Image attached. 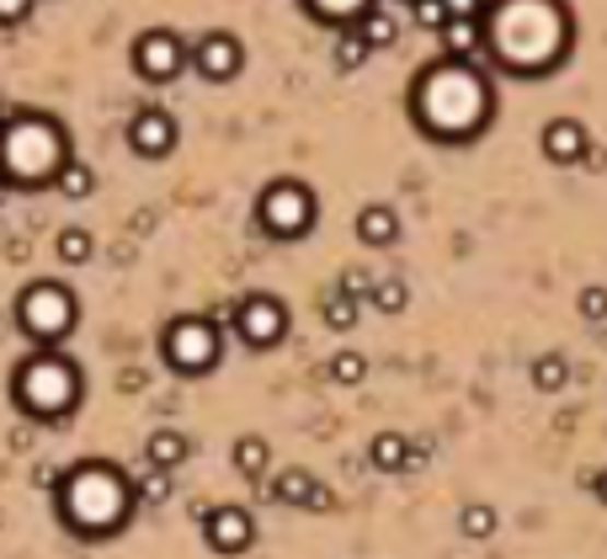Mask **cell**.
I'll return each instance as SVG.
<instances>
[{
  "instance_id": "6da1fadb",
  "label": "cell",
  "mask_w": 607,
  "mask_h": 559,
  "mask_svg": "<svg viewBox=\"0 0 607 559\" xmlns=\"http://www.w3.org/2000/svg\"><path fill=\"white\" fill-rule=\"evenodd\" d=\"M575 22L565 0H490L486 54L512 75H549L570 54Z\"/></svg>"
},
{
  "instance_id": "7a4b0ae2",
  "label": "cell",
  "mask_w": 607,
  "mask_h": 559,
  "mask_svg": "<svg viewBox=\"0 0 607 559\" xmlns=\"http://www.w3.org/2000/svg\"><path fill=\"white\" fill-rule=\"evenodd\" d=\"M410 118L437 144H469L490 123V85L464 59H437L410 85Z\"/></svg>"
},
{
  "instance_id": "3957f363",
  "label": "cell",
  "mask_w": 607,
  "mask_h": 559,
  "mask_svg": "<svg viewBox=\"0 0 607 559\" xmlns=\"http://www.w3.org/2000/svg\"><path fill=\"white\" fill-rule=\"evenodd\" d=\"M133 506H139L133 479L122 475L118 464H107V458H81L54 485V512L65 522V533L85 538V544L118 538L122 527L133 522Z\"/></svg>"
},
{
  "instance_id": "277c9868",
  "label": "cell",
  "mask_w": 607,
  "mask_h": 559,
  "mask_svg": "<svg viewBox=\"0 0 607 559\" xmlns=\"http://www.w3.org/2000/svg\"><path fill=\"white\" fill-rule=\"evenodd\" d=\"M81 399H85V373L65 347H33V358H22L16 373H11V405L38 427L70 421L81 410Z\"/></svg>"
},
{
  "instance_id": "5b68a950",
  "label": "cell",
  "mask_w": 607,
  "mask_h": 559,
  "mask_svg": "<svg viewBox=\"0 0 607 559\" xmlns=\"http://www.w3.org/2000/svg\"><path fill=\"white\" fill-rule=\"evenodd\" d=\"M70 160V133L48 113H11L0 123V176L11 187H54Z\"/></svg>"
},
{
  "instance_id": "8992f818",
  "label": "cell",
  "mask_w": 607,
  "mask_h": 559,
  "mask_svg": "<svg viewBox=\"0 0 607 559\" xmlns=\"http://www.w3.org/2000/svg\"><path fill=\"white\" fill-rule=\"evenodd\" d=\"M81 325V299L59 278H33L16 293V330L33 347H65Z\"/></svg>"
},
{
  "instance_id": "52a82bcc",
  "label": "cell",
  "mask_w": 607,
  "mask_h": 559,
  "mask_svg": "<svg viewBox=\"0 0 607 559\" xmlns=\"http://www.w3.org/2000/svg\"><path fill=\"white\" fill-rule=\"evenodd\" d=\"M161 358L182 379H202L224 358V330L213 315H176L161 325Z\"/></svg>"
},
{
  "instance_id": "ba28073f",
  "label": "cell",
  "mask_w": 607,
  "mask_h": 559,
  "mask_svg": "<svg viewBox=\"0 0 607 559\" xmlns=\"http://www.w3.org/2000/svg\"><path fill=\"white\" fill-rule=\"evenodd\" d=\"M320 219V202H315V187L299 182V176H278L256 193V230L267 240H304Z\"/></svg>"
},
{
  "instance_id": "9c48e42d",
  "label": "cell",
  "mask_w": 607,
  "mask_h": 559,
  "mask_svg": "<svg viewBox=\"0 0 607 559\" xmlns=\"http://www.w3.org/2000/svg\"><path fill=\"white\" fill-rule=\"evenodd\" d=\"M230 330L250 352H272L288 336V304L278 293H245V299L230 304Z\"/></svg>"
},
{
  "instance_id": "30bf717a",
  "label": "cell",
  "mask_w": 607,
  "mask_h": 559,
  "mask_svg": "<svg viewBox=\"0 0 607 559\" xmlns=\"http://www.w3.org/2000/svg\"><path fill=\"white\" fill-rule=\"evenodd\" d=\"M187 65H192V48L176 38L171 27H150V33L133 38V75L150 80V85H171Z\"/></svg>"
},
{
  "instance_id": "8fae6325",
  "label": "cell",
  "mask_w": 607,
  "mask_h": 559,
  "mask_svg": "<svg viewBox=\"0 0 607 559\" xmlns=\"http://www.w3.org/2000/svg\"><path fill=\"white\" fill-rule=\"evenodd\" d=\"M202 538H208V549L224 559L245 555L250 544H256V517L245 512V506H208V517H202Z\"/></svg>"
},
{
  "instance_id": "7c38bea8",
  "label": "cell",
  "mask_w": 607,
  "mask_h": 559,
  "mask_svg": "<svg viewBox=\"0 0 607 559\" xmlns=\"http://www.w3.org/2000/svg\"><path fill=\"white\" fill-rule=\"evenodd\" d=\"M192 70H198L202 80H213V85H224V80H235L245 70V43L235 38V33H202L198 43H192Z\"/></svg>"
},
{
  "instance_id": "4fadbf2b",
  "label": "cell",
  "mask_w": 607,
  "mask_h": 559,
  "mask_svg": "<svg viewBox=\"0 0 607 559\" xmlns=\"http://www.w3.org/2000/svg\"><path fill=\"white\" fill-rule=\"evenodd\" d=\"M128 150L139 160H165L176 150V118L165 107H139L128 118Z\"/></svg>"
},
{
  "instance_id": "5bb4252c",
  "label": "cell",
  "mask_w": 607,
  "mask_h": 559,
  "mask_svg": "<svg viewBox=\"0 0 607 559\" xmlns=\"http://www.w3.org/2000/svg\"><path fill=\"white\" fill-rule=\"evenodd\" d=\"M538 144H544V160H555V165H575V160H586V150H592L586 128L575 118H549Z\"/></svg>"
},
{
  "instance_id": "9a60e30c",
  "label": "cell",
  "mask_w": 607,
  "mask_h": 559,
  "mask_svg": "<svg viewBox=\"0 0 607 559\" xmlns=\"http://www.w3.org/2000/svg\"><path fill=\"white\" fill-rule=\"evenodd\" d=\"M352 230H358V240H363V245H373V251H389V245L400 240V213H395L389 202H363V208H358V219H352Z\"/></svg>"
},
{
  "instance_id": "2e32d148",
  "label": "cell",
  "mask_w": 607,
  "mask_h": 559,
  "mask_svg": "<svg viewBox=\"0 0 607 559\" xmlns=\"http://www.w3.org/2000/svg\"><path fill=\"white\" fill-rule=\"evenodd\" d=\"M437 38H443V59L475 65V54H486V16H480V22H475V16H453Z\"/></svg>"
},
{
  "instance_id": "e0dca14e",
  "label": "cell",
  "mask_w": 607,
  "mask_h": 559,
  "mask_svg": "<svg viewBox=\"0 0 607 559\" xmlns=\"http://www.w3.org/2000/svg\"><path fill=\"white\" fill-rule=\"evenodd\" d=\"M230 458H235V475L250 479V485H267V479H272V442H267V438H256V432L235 438Z\"/></svg>"
},
{
  "instance_id": "ac0fdd59",
  "label": "cell",
  "mask_w": 607,
  "mask_h": 559,
  "mask_svg": "<svg viewBox=\"0 0 607 559\" xmlns=\"http://www.w3.org/2000/svg\"><path fill=\"white\" fill-rule=\"evenodd\" d=\"M187 453H192V442H187V432H176V427H161V432H150V442H144V464H150V469H165V475H176V469L187 464Z\"/></svg>"
},
{
  "instance_id": "d6986e66",
  "label": "cell",
  "mask_w": 607,
  "mask_h": 559,
  "mask_svg": "<svg viewBox=\"0 0 607 559\" xmlns=\"http://www.w3.org/2000/svg\"><path fill=\"white\" fill-rule=\"evenodd\" d=\"M315 485H320V479L310 475V469H278V475L267 479V501H278V506H304V512H310Z\"/></svg>"
},
{
  "instance_id": "ffe728a7",
  "label": "cell",
  "mask_w": 607,
  "mask_h": 559,
  "mask_svg": "<svg viewBox=\"0 0 607 559\" xmlns=\"http://www.w3.org/2000/svg\"><path fill=\"white\" fill-rule=\"evenodd\" d=\"M367 464H373L378 475H400V469H410V438H400V432H378V438L367 442Z\"/></svg>"
},
{
  "instance_id": "44dd1931",
  "label": "cell",
  "mask_w": 607,
  "mask_h": 559,
  "mask_svg": "<svg viewBox=\"0 0 607 559\" xmlns=\"http://www.w3.org/2000/svg\"><path fill=\"white\" fill-rule=\"evenodd\" d=\"M367 5H378V0H304V11H310L315 22H325V27H336V33L352 27Z\"/></svg>"
},
{
  "instance_id": "7402d4cb",
  "label": "cell",
  "mask_w": 607,
  "mask_h": 559,
  "mask_svg": "<svg viewBox=\"0 0 607 559\" xmlns=\"http://www.w3.org/2000/svg\"><path fill=\"white\" fill-rule=\"evenodd\" d=\"M54 193H59V198H70V202H85L91 193H96V171H91L85 160L70 155V160H65V171L54 176Z\"/></svg>"
},
{
  "instance_id": "603a6c76",
  "label": "cell",
  "mask_w": 607,
  "mask_h": 559,
  "mask_svg": "<svg viewBox=\"0 0 607 559\" xmlns=\"http://www.w3.org/2000/svg\"><path fill=\"white\" fill-rule=\"evenodd\" d=\"M352 27L363 33V43H367V48H389V43L400 38V27H395V16H389L384 5H367V11L358 16V22H352Z\"/></svg>"
},
{
  "instance_id": "cb8c5ba5",
  "label": "cell",
  "mask_w": 607,
  "mask_h": 559,
  "mask_svg": "<svg viewBox=\"0 0 607 559\" xmlns=\"http://www.w3.org/2000/svg\"><path fill=\"white\" fill-rule=\"evenodd\" d=\"M533 389H544V395H560L570 384V358H560V352H544V358H533Z\"/></svg>"
},
{
  "instance_id": "d4e9b609",
  "label": "cell",
  "mask_w": 607,
  "mask_h": 559,
  "mask_svg": "<svg viewBox=\"0 0 607 559\" xmlns=\"http://www.w3.org/2000/svg\"><path fill=\"white\" fill-rule=\"evenodd\" d=\"M320 315L330 330H352L358 325V315H363V299H352V293H341V288H330L320 304Z\"/></svg>"
},
{
  "instance_id": "484cf974",
  "label": "cell",
  "mask_w": 607,
  "mask_h": 559,
  "mask_svg": "<svg viewBox=\"0 0 607 559\" xmlns=\"http://www.w3.org/2000/svg\"><path fill=\"white\" fill-rule=\"evenodd\" d=\"M367 54H373V48L363 43V33H358V27H341V33H336V70H341V75L363 70Z\"/></svg>"
},
{
  "instance_id": "4316f807",
  "label": "cell",
  "mask_w": 607,
  "mask_h": 559,
  "mask_svg": "<svg viewBox=\"0 0 607 559\" xmlns=\"http://www.w3.org/2000/svg\"><path fill=\"white\" fill-rule=\"evenodd\" d=\"M458 533H464L469 544H486L490 533H495V506H486V501H469V506L458 512Z\"/></svg>"
},
{
  "instance_id": "83f0119b",
  "label": "cell",
  "mask_w": 607,
  "mask_h": 559,
  "mask_svg": "<svg viewBox=\"0 0 607 559\" xmlns=\"http://www.w3.org/2000/svg\"><path fill=\"white\" fill-rule=\"evenodd\" d=\"M54 251H59V261L65 267H81V261H91V251H96V240H91V230H59V240H54Z\"/></svg>"
},
{
  "instance_id": "f1b7e54d",
  "label": "cell",
  "mask_w": 607,
  "mask_h": 559,
  "mask_svg": "<svg viewBox=\"0 0 607 559\" xmlns=\"http://www.w3.org/2000/svg\"><path fill=\"white\" fill-rule=\"evenodd\" d=\"M367 304L378 310V315H400L405 304H410V288L400 278H378L373 282V293H367Z\"/></svg>"
},
{
  "instance_id": "f546056e",
  "label": "cell",
  "mask_w": 607,
  "mask_h": 559,
  "mask_svg": "<svg viewBox=\"0 0 607 559\" xmlns=\"http://www.w3.org/2000/svg\"><path fill=\"white\" fill-rule=\"evenodd\" d=\"M325 373H330L336 384H347V389H352V384H363V379H367V358H363V352H336Z\"/></svg>"
},
{
  "instance_id": "4dcf8cb0",
  "label": "cell",
  "mask_w": 607,
  "mask_h": 559,
  "mask_svg": "<svg viewBox=\"0 0 607 559\" xmlns=\"http://www.w3.org/2000/svg\"><path fill=\"white\" fill-rule=\"evenodd\" d=\"M133 490H139V501H144V506H161V501H171V490H176V485H171L165 469H150L144 479H133Z\"/></svg>"
},
{
  "instance_id": "1f68e13d",
  "label": "cell",
  "mask_w": 607,
  "mask_h": 559,
  "mask_svg": "<svg viewBox=\"0 0 607 559\" xmlns=\"http://www.w3.org/2000/svg\"><path fill=\"white\" fill-rule=\"evenodd\" d=\"M410 16H416V27H427V33H443V27H447V5H443V0H410Z\"/></svg>"
},
{
  "instance_id": "d6a6232c",
  "label": "cell",
  "mask_w": 607,
  "mask_h": 559,
  "mask_svg": "<svg viewBox=\"0 0 607 559\" xmlns=\"http://www.w3.org/2000/svg\"><path fill=\"white\" fill-rule=\"evenodd\" d=\"M575 310L586 319H607V288L603 282H592V288H581V299H575Z\"/></svg>"
},
{
  "instance_id": "836d02e7",
  "label": "cell",
  "mask_w": 607,
  "mask_h": 559,
  "mask_svg": "<svg viewBox=\"0 0 607 559\" xmlns=\"http://www.w3.org/2000/svg\"><path fill=\"white\" fill-rule=\"evenodd\" d=\"M33 5L38 0H0V27H22L33 16Z\"/></svg>"
},
{
  "instance_id": "e575fe53",
  "label": "cell",
  "mask_w": 607,
  "mask_h": 559,
  "mask_svg": "<svg viewBox=\"0 0 607 559\" xmlns=\"http://www.w3.org/2000/svg\"><path fill=\"white\" fill-rule=\"evenodd\" d=\"M443 5H447V22H453V16H475V22H480L490 11V0H443Z\"/></svg>"
},
{
  "instance_id": "d590c367",
  "label": "cell",
  "mask_w": 607,
  "mask_h": 559,
  "mask_svg": "<svg viewBox=\"0 0 607 559\" xmlns=\"http://www.w3.org/2000/svg\"><path fill=\"white\" fill-rule=\"evenodd\" d=\"M336 288H341V293H352V299H367V293H373V278H367V272H341Z\"/></svg>"
},
{
  "instance_id": "8d00e7d4",
  "label": "cell",
  "mask_w": 607,
  "mask_h": 559,
  "mask_svg": "<svg viewBox=\"0 0 607 559\" xmlns=\"http://www.w3.org/2000/svg\"><path fill=\"white\" fill-rule=\"evenodd\" d=\"M336 506V490L330 485H315V496H310V512H330Z\"/></svg>"
},
{
  "instance_id": "74e56055",
  "label": "cell",
  "mask_w": 607,
  "mask_h": 559,
  "mask_svg": "<svg viewBox=\"0 0 607 559\" xmlns=\"http://www.w3.org/2000/svg\"><path fill=\"white\" fill-rule=\"evenodd\" d=\"M592 490H597V501L607 506V469H597V475H592Z\"/></svg>"
},
{
  "instance_id": "f35d334b",
  "label": "cell",
  "mask_w": 607,
  "mask_h": 559,
  "mask_svg": "<svg viewBox=\"0 0 607 559\" xmlns=\"http://www.w3.org/2000/svg\"><path fill=\"white\" fill-rule=\"evenodd\" d=\"M11 193H16V187H11V182H5V176H0V202L11 198Z\"/></svg>"
},
{
  "instance_id": "ab89813d",
  "label": "cell",
  "mask_w": 607,
  "mask_h": 559,
  "mask_svg": "<svg viewBox=\"0 0 607 559\" xmlns=\"http://www.w3.org/2000/svg\"><path fill=\"white\" fill-rule=\"evenodd\" d=\"M0 123H5V118H0Z\"/></svg>"
}]
</instances>
